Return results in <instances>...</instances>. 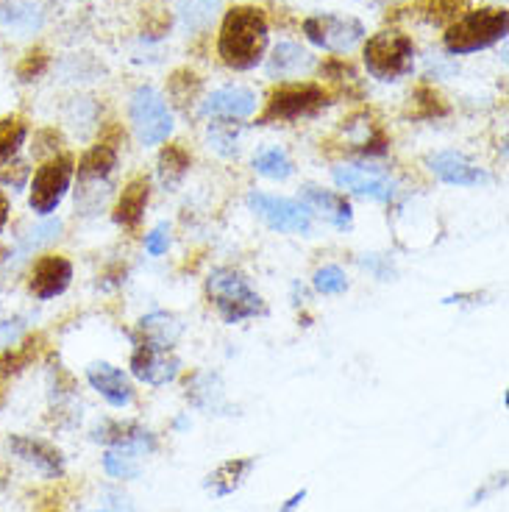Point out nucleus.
I'll use <instances>...</instances> for the list:
<instances>
[{
	"mask_svg": "<svg viewBox=\"0 0 509 512\" xmlns=\"http://www.w3.org/2000/svg\"><path fill=\"white\" fill-rule=\"evenodd\" d=\"M131 123L142 145H159L173 131V112L153 87H140L131 95Z\"/></svg>",
	"mask_w": 509,
	"mask_h": 512,
	"instance_id": "423d86ee",
	"label": "nucleus"
},
{
	"mask_svg": "<svg viewBox=\"0 0 509 512\" xmlns=\"http://www.w3.org/2000/svg\"><path fill=\"white\" fill-rule=\"evenodd\" d=\"M142 451L137 448H106V454H103V471L109 476H115V479H137L140 476L142 468Z\"/></svg>",
	"mask_w": 509,
	"mask_h": 512,
	"instance_id": "b1692460",
	"label": "nucleus"
},
{
	"mask_svg": "<svg viewBox=\"0 0 509 512\" xmlns=\"http://www.w3.org/2000/svg\"><path fill=\"white\" fill-rule=\"evenodd\" d=\"M507 37V12L504 9H476L459 14L446 31L448 53H476Z\"/></svg>",
	"mask_w": 509,
	"mask_h": 512,
	"instance_id": "7ed1b4c3",
	"label": "nucleus"
},
{
	"mask_svg": "<svg viewBox=\"0 0 509 512\" xmlns=\"http://www.w3.org/2000/svg\"><path fill=\"white\" fill-rule=\"evenodd\" d=\"M365 67L379 81H398L415 67V45L401 31H379L365 45Z\"/></svg>",
	"mask_w": 509,
	"mask_h": 512,
	"instance_id": "20e7f679",
	"label": "nucleus"
},
{
	"mask_svg": "<svg viewBox=\"0 0 509 512\" xmlns=\"http://www.w3.org/2000/svg\"><path fill=\"white\" fill-rule=\"evenodd\" d=\"M315 67V56L295 45V42H281L276 45V51L270 56L268 62V76L270 78H293V76H304Z\"/></svg>",
	"mask_w": 509,
	"mask_h": 512,
	"instance_id": "6ab92c4d",
	"label": "nucleus"
},
{
	"mask_svg": "<svg viewBox=\"0 0 509 512\" xmlns=\"http://www.w3.org/2000/svg\"><path fill=\"white\" fill-rule=\"evenodd\" d=\"M426 165L432 170L434 176L446 184H457V187H476L487 181V173L482 167H476L465 154L457 151H440L426 159Z\"/></svg>",
	"mask_w": 509,
	"mask_h": 512,
	"instance_id": "4468645a",
	"label": "nucleus"
},
{
	"mask_svg": "<svg viewBox=\"0 0 509 512\" xmlns=\"http://www.w3.org/2000/svg\"><path fill=\"white\" fill-rule=\"evenodd\" d=\"M128 368L131 373L145 384H153V387H162V384L173 382L181 371V359L173 354V348L156 346L145 337H137L134 340V351H131V359H128Z\"/></svg>",
	"mask_w": 509,
	"mask_h": 512,
	"instance_id": "1a4fd4ad",
	"label": "nucleus"
},
{
	"mask_svg": "<svg viewBox=\"0 0 509 512\" xmlns=\"http://www.w3.org/2000/svg\"><path fill=\"white\" fill-rule=\"evenodd\" d=\"M92 437L98 443H103V446L137 448L142 454H151L153 448H156V437L134 421H103Z\"/></svg>",
	"mask_w": 509,
	"mask_h": 512,
	"instance_id": "dca6fc26",
	"label": "nucleus"
},
{
	"mask_svg": "<svg viewBox=\"0 0 509 512\" xmlns=\"http://www.w3.org/2000/svg\"><path fill=\"white\" fill-rule=\"evenodd\" d=\"M220 12V0H179V17L187 31H206Z\"/></svg>",
	"mask_w": 509,
	"mask_h": 512,
	"instance_id": "a878e982",
	"label": "nucleus"
},
{
	"mask_svg": "<svg viewBox=\"0 0 509 512\" xmlns=\"http://www.w3.org/2000/svg\"><path fill=\"white\" fill-rule=\"evenodd\" d=\"M206 295L215 304L217 315L226 323H242V320L265 315V301L248 284L240 270L234 268H215L206 279Z\"/></svg>",
	"mask_w": 509,
	"mask_h": 512,
	"instance_id": "f03ea898",
	"label": "nucleus"
},
{
	"mask_svg": "<svg viewBox=\"0 0 509 512\" xmlns=\"http://www.w3.org/2000/svg\"><path fill=\"white\" fill-rule=\"evenodd\" d=\"M73 282V265L70 259L59 254L39 256L28 276V290L39 301H51L56 295H62Z\"/></svg>",
	"mask_w": 509,
	"mask_h": 512,
	"instance_id": "f8f14e48",
	"label": "nucleus"
},
{
	"mask_svg": "<svg viewBox=\"0 0 509 512\" xmlns=\"http://www.w3.org/2000/svg\"><path fill=\"white\" fill-rule=\"evenodd\" d=\"M256 112V95L245 87H223L212 92L204 103V115L223 117V120H242Z\"/></svg>",
	"mask_w": 509,
	"mask_h": 512,
	"instance_id": "a211bd4d",
	"label": "nucleus"
},
{
	"mask_svg": "<svg viewBox=\"0 0 509 512\" xmlns=\"http://www.w3.org/2000/svg\"><path fill=\"white\" fill-rule=\"evenodd\" d=\"M256 460H226L217 465L212 474L206 476V490L212 493V496H217V499H226V496H231L237 487L248 479V474L254 471Z\"/></svg>",
	"mask_w": 509,
	"mask_h": 512,
	"instance_id": "412c9836",
	"label": "nucleus"
},
{
	"mask_svg": "<svg viewBox=\"0 0 509 512\" xmlns=\"http://www.w3.org/2000/svg\"><path fill=\"white\" fill-rule=\"evenodd\" d=\"M248 206H251L256 218L265 220L273 231L306 234L312 229L309 209L304 204H298V201H290V198H279V195H268V192H251Z\"/></svg>",
	"mask_w": 509,
	"mask_h": 512,
	"instance_id": "6e6552de",
	"label": "nucleus"
},
{
	"mask_svg": "<svg viewBox=\"0 0 509 512\" xmlns=\"http://www.w3.org/2000/svg\"><path fill=\"white\" fill-rule=\"evenodd\" d=\"M315 290L323 295H337V293H345L348 290V279H345L343 268H337V265H326V268H320L315 273Z\"/></svg>",
	"mask_w": 509,
	"mask_h": 512,
	"instance_id": "c756f323",
	"label": "nucleus"
},
{
	"mask_svg": "<svg viewBox=\"0 0 509 512\" xmlns=\"http://www.w3.org/2000/svg\"><path fill=\"white\" fill-rule=\"evenodd\" d=\"M304 34L312 45L323 51L345 53L365 37V28L354 17H337V14H318L304 20Z\"/></svg>",
	"mask_w": 509,
	"mask_h": 512,
	"instance_id": "9d476101",
	"label": "nucleus"
},
{
	"mask_svg": "<svg viewBox=\"0 0 509 512\" xmlns=\"http://www.w3.org/2000/svg\"><path fill=\"white\" fill-rule=\"evenodd\" d=\"M329 103V92L318 84H295V87H281L270 95L268 109L262 120H304L315 117Z\"/></svg>",
	"mask_w": 509,
	"mask_h": 512,
	"instance_id": "0eeeda50",
	"label": "nucleus"
},
{
	"mask_svg": "<svg viewBox=\"0 0 509 512\" xmlns=\"http://www.w3.org/2000/svg\"><path fill=\"white\" fill-rule=\"evenodd\" d=\"M9 448L28 465H34L39 474L48 476V479H59L64 474V457L59 448H53L51 443L45 440H37V437L26 435H14L9 440Z\"/></svg>",
	"mask_w": 509,
	"mask_h": 512,
	"instance_id": "2eb2a0df",
	"label": "nucleus"
},
{
	"mask_svg": "<svg viewBox=\"0 0 509 512\" xmlns=\"http://www.w3.org/2000/svg\"><path fill=\"white\" fill-rule=\"evenodd\" d=\"M170 245V226L167 223H159L156 229L145 237V251L151 256H162Z\"/></svg>",
	"mask_w": 509,
	"mask_h": 512,
	"instance_id": "2f4dec72",
	"label": "nucleus"
},
{
	"mask_svg": "<svg viewBox=\"0 0 509 512\" xmlns=\"http://www.w3.org/2000/svg\"><path fill=\"white\" fill-rule=\"evenodd\" d=\"M148 198H151V184L145 176H137V179H131L123 187V195H120V201H117L115 209V220L120 226H126V229H134L137 223L145 215V206H148Z\"/></svg>",
	"mask_w": 509,
	"mask_h": 512,
	"instance_id": "aec40b11",
	"label": "nucleus"
},
{
	"mask_svg": "<svg viewBox=\"0 0 509 512\" xmlns=\"http://www.w3.org/2000/svg\"><path fill=\"white\" fill-rule=\"evenodd\" d=\"M462 9H465V0H426L423 3V14L434 26L448 23V20H457Z\"/></svg>",
	"mask_w": 509,
	"mask_h": 512,
	"instance_id": "c85d7f7f",
	"label": "nucleus"
},
{
	"mask_svg": "<svg viewBox=\"0 0 509 512\" xmlns=\"http://www.w3.org/2000/svg\"><path fill=\"white\" fill-rule=\"evenodd\" d=\"M254 170L259 176H265V179H273V181H284L293 176V162L287 159L284 151L279 148H268V151H262V154L254 159Z\"/></svg>",
	"mask_w": 509,
	"mask_h": 512,
	"instance_id": "cd10ccee",
	"label": "nucleus"
},
{
	"mask_svg": "<svg viewBox=\"0 0 509 512\" xmlns=\"http://www.w3.org/2000/svg\"><path fill=\"white\" fill-rule=\"evenodd\" d=\"M28 137V126L23 117H3L0 120V167L12 162Z\"/></svg>",
	"mask_w": 509,
	"mask_h": 512,
	"instance_id": "bb28decb",
	"label": "nucleus"
},
{
	"mask_svg": "<svg viewBox=\"0 0 509 512\" xmlns=\"http://www.w3.org/2000/svg\"><path fill=\"white\" fill-rule=\"evenodd\" d=\"M92 390L106 398V404H112L117 410H126L128 404H134V384L128 382V376L109 362H92L87 368Z\"/></svg>",
	"mask_w": 509,
	"mask_h": 512,
	"instance_id": "ddd939ff",
	"label": "nucleus"
},
{
	"mask_svg": "<svg viewBox=\"0 0 509 512\" xmlns=\"http://www.w3.org/2000/svg\"><path fill=\"white\" fill-rule=\"evenodd\" d=\"M73 170L76 162L73 156H51L45 165L37 167L34 179H31V195H28V204L37 215H51L56 212V206L62 204V198L70 190V181H73Z\"/></svg>",
	"mask_w": 509,
	"mask_h": 512,
	"instance_id": "39448f33",
	"label": "nucleus"
},
{
	"mask_svg": "<svg viewBox=\"0 0 509 512\" xmlns=\"http://www.w3.org/2000/svg\"><path fill=\"white\" fill-rule=\"evenodd\" d=\"M306 499V490H301V493H295L293 499L287 501V504H284V507H281V512H293L295 507H298V504H301V501Z\"/></svg>",
	"mask_w": 509,
	"mask_h": 512,
	"instance_id": "f704fd0d",
	"label": "nucleus"
},
{
	"mask_svg": "<svg viewBox=\"0 0 509 512\" xmlns=\"http://www.w3.org/2000/svg\"><path fill=\"white\" fill-rule=\"evenodd\" d=\"M156 170H159V181L165 184L167 190H176L181 179L187 176V170H190V154L181 145H167L162 156H159Z\"/></svg>",
	"mask_w": 509,
	"mask_h": 512,
	"instance_id": "393cba45",
	"label": "nucleus"
},
{
	"mask_svg": "<svg viewBox=\"0 0 509 512\" xmlns=\"http://www.w3.org/2000/svg\"><path fill=\"white\" fill-rule=\"evenodd\" d=\"M117 167V148L109 142H98L95 148H90L87 154L81 156L78 162V179L84 184L92 181H106Z\"/></svg>",
	"mask_w": 509,
	"mask_h": 512,
	"instance_id": "4be33fe9",
	"label": "nucleus"
},
{
	"mask_svg": "<svg viewBox=\"0 0 509 512\" xmlns=\"http://www.w3.org/2000/svg\"><path fill=\"white\" fill-rule=\"evenodd\" d=\"M334 181L340 190L357 192V195H365V198H373V201H393L395 195V181L393 176L384 170V167L376 165H340L334 167Z\"/></svg>",
	"mask_w": 509,
	"mask_h": 512,
	"instance_id": "9b49d317",
	"label": "nucleus"
},
{
	"mask_svg": "<svg viewBox=\"0 0 509 512\" xmlns=\"http://www.w3.org/2000/svg\"><path fill=\"white\" fill-rule=\"evenodd\" d=\"M179 334V320L173 318V315H167V312H153V315H145V318L140 320V337L151 340L156 346L173 348L176 346V340H179Z\"/></svg>",
	"mask_w": 509,
	"mask_h": 512,
	"instance_id": "5701e85b",
	"label": "nucleus"
},
{
	"mask_svg": "<svg viewBox=\"0 0 509 512\" xmlns=\"http://www.w3.org/2000/svg\"><path fill=\"white\" fill-rule=\"evenodd\" d=\"M198 90H201V81H198V76H190L187 70L176 73L173 81H170V95H173V101L179 103V106L192 103V98L198 95Z\"/></svg>",
	"mask_w": 509,
	"mask_h": 512,
	"instance_id": "7c9ffc66",
	"label": "nucleus"
},
{
	"mask_svg": "<svg viewBox=\"0 0 509 512\" xmlns=\"http://www.w3.org/2000/svg\"><path fill=\"white\" fill-rule=\"evenodd\" d=\"M301 204H304L309 212H318L320 218L329 220L331 226H337V229H351L354 212H351V204L345 201V195H340V192L320 190V187H304V190H301Z\"/></svg>",
	"mask_w": 509,
	"mask_h": 512,
	"instance_id": "f3484780",
	"label": "nucleus"
},
{
	"mask_svg": "<svg viewBox=\"0 0 509 512\" xmlns=\"http://www.w3.org/2000/svg\"><path fill=\"white\" fill-rule=\"evenodd\" d=\"M6 220H9V198L0 192V231L6 226Z\"/></svg>",
	"mask_w": 509,
	"mask_h": 512,
	"instance_id": "72a5a7b5",
	"label": "nucleus"
},
{
	"mask_svg": "<svg viewBox=\"0 0 509 512\" xmlns=\"http://www.w3.org/2000/svg\"><path fill=\"white\" fill-rule=\"evenodd\" d=\"M268 51V20L254 6H237L226 14L220 37H217V56L231 70H254Z\"/></svg>",
	"mask_w": 509,
	"mask_h": 512,
	"instance_id": "f257e3e1",
	"label": "nucleus"
},
{
	"mask_svg": "<svg viewBox=\"0 0 509 512\" xmlns=\"http://www.w3.org/2000/svg\"><path fill=\"white\" fill-rule=\"evenodd\" d=\"M45 67H48V56H45L42 51H37V53H28L26 62L17 67V73H20L23 81H31V78L42 76V73H45Z\"/></svg>",
	"mask_w": 509,
	"mask_h": 512,
	"instance_id": "473e14b6",
	"label": "nucleus"
}]
</instances>
